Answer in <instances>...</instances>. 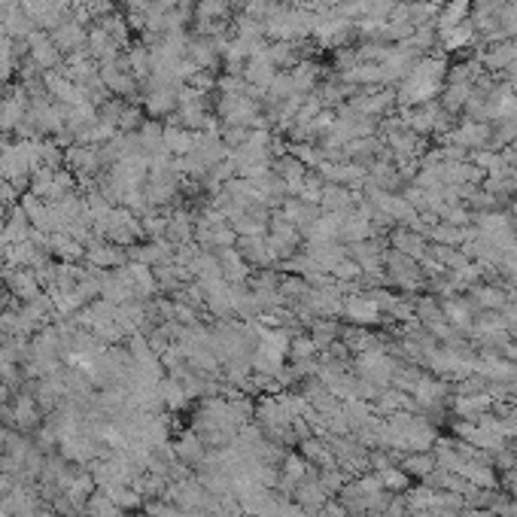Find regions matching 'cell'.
<instances>
[{
    "label": "cell",
    "instance_id": "1",
    "mask_svg": "<svg viewBox=\"0 0 517 517\" xmlns=\"http://www.w3.org/2000/svg\"><path fill=\"white\" fill-rule=\"evenodd\" d=\"M447 71H451V65H447V56L442 49L417 58L408 76L396 86L399 110H402V107H420V104L438 101V95H442L447 82Z\"/></svg>",
    "mask_w": 517,
    "mask_h": 517
},
{
    "label": "cell",
    "instance_id": "2",
    "mask_svg": "<svg viewBox=\"0 0 517 517\" xmlns=\"http://www.w3.org/2000/svg\"><path fill=\"white\" fill-rule=\"evenodd\" d=\"M216 119L220 125H237V128H268L262 101L250 95H220L216 98Z\"/></svg>",
    "mask_w": 517,
    "mask_h": 517
},
{
    "label": "cell",
    "instance_id": "3",
    "mask_svg": "<svg viewBox=\"0 0 517 517\" xmlns=\"http://www.w3.org/2000/svg\"><path fill=\"white\" fill-rule=\"evenodd\" d=\"M399 119L405 122V128H411L414 134L420 137H442L444 131L453 128V116L444 110L438 101H429V104H420V107H402L399 110Z\"/></svg>",
    "mask_w": 517,
    "mask_h": 517
},
{
    "label": "cell",
    "instance_id": "4",
    "mask_svg": "<svg viewBox=\"0 0 517 517\" xmlns=\"http://www.w3.org/2000/svg\"><path fill=\"white\" fill-rule=\"evenodd\" d=\"M383 274H387V280L392 283V287H399L402 292H408V296H414V292H423V287H427V274H423L420 262L405 256V253L399 250H383Z\"/></svg>",
    "mask_w": 517,
    "mask_h": 517
},
{
    "label": "cell",
    "instance_id": "5",
    "mask_svg": "<svg viewBox=\"0 0 517 517\" xmlns=\"http://www.w3.org/2000/svg\"><path fill=\"white\" fill-rule=\"evenodd\" d=\"M341 316L350 326H377V323L383 320V311L381 305H377V298L372 296V292H350V296L344 298V311Z\"/></svg>",
    "mask_w": 517,
    "mask_h": 517
},
{
    "label": "cell",
    "instance_id": "6",
    "mask_svg": "<svg viewBox=\"0 0 517 517\" xmlns=\"http://www.w3.org/2000/svg\"><path fill=\"white\" fill-rule=\"evenodd\" d=\"M49 37H52V43H56L58 49H61V56H76V52H86L89 28L71 13L56 30H49Z\"/></svg>",
    "mask_w": 517,
    "mask_h": 517
},
{
    "label": "cell",
    "instance_id": "7",
    "mask_svg": "<svg viewBox=\"0 0 517 517\" xmlns=\"http://www.w3.org/2000/svg\"><path fill=\"white\" fill-rule=\"evenodd\" d=\"M478 58H481V65L487 73L503 76L517 61V37H505V40H496V43H484V49L478 52Z\"/></svg>",
    "mask_w": 517,
    "mask_h": 517
},
{
    "label": "cell",
    "instance_id": "8",
    "mask_svg": "<svg viewBox=\"0 0 517 517\" xmlns=\"http://www.w3.org/2000/svg\"><path fill=\"white\" fill-rule=\"evenodd\" d=\"M347 253H350V259L359 265L362 277H368V280L383 277V280H387V274H383V250H381V244H377L375 237L359 241V244H350V246H347Z\"/></svg>",
    "mask_w": 517,
    "mask_h": 517
},
{
    "label": "cell",
    "instance_id": "9",
    "mask_svg": "<svg viewBox=\"0 0 517 517\" xmlns=\"http://www.w3.org/2000/svg\"><path fill=\"white\" fill-rule=\"evenodd\" d=\"M28 58L34 61L37 67L46 73V71H56V67L65 65V56H61V49L56 43H52V37L46 34V30L37 28L34 34L28 37Z\"/></svg>",
    "mask_w": 517,
    "mask_h": 517
},
{
    "label": "cell",
    "instance_id": "10",
    "mask_svg": "<svg viewBox=\"0 0 517 517\" xmlns=\"http://www.w3.org/2000/svg\"><path fill=\"white\" fill-rule=\"evenodd\" d=\"M271 171L280 177L283 180V186H287V195H298L305 186V180H307V165H302L292 152H280V156L274 159V165H271Z\"/></svg>",
    "mask_w": 517,
    "mask_h": 517
},
{
    "label": "cell",
    "instance_id": "11",
    "mask_svg": "<svg viewBox=\"0 0 517 517\" xmlns=\"http://www.w3.org/2000/svg\"><path fill=\"white\" fill-rule=\"evenodd\" d=\"M4 280H6V289L10 296L22 298V302H30L43 292V283L37 280V274L30 268H6L4 265Z\"/></svg>",
    "mask_w": 517,
    "mask_h": 517
},
{
    "label": "cell",
    "instance_id": "12",
    "mask_svg": "<svg viewBox=\"0 0 517 517\" xmlns=\"http://www.w3.org/2000/svg\"><path fill=\"white\" fill-rule=\"evenodd\" d=\"M442 316L447 323H451L457 332H472V323H475V305L469 296H451V298H442Z\"/></svg>",
    "mask_w": 517,
    "mask_h": 517
},
{
    "label": "cell",
    "instance_id": "13",
    "mask_svg": "<svg viewBox=\"0 0 517 517\" xmlns=\"http://www.w3.org/2000/svg\"><path fill=\"white\" fill-rule=\"evenodd\" d=\"M359 198H362L359 192H353L347 186H335V183H326V186H323V195H320V211L347 216V213L357 211Z\"/></svg>",
    "mask_w": 517,
    "mask_h": 517
},
{
    "label": "cell",
    "instance_id": "14",
    "mask_svg": "<svg viewBox=\"0 0 517 517\" xmlns=\"http://www.w3.org/2000/svg\"><path fill=\"white\" fill-rule=\"evenodd\" d=\"M277 73H280V71H277L271 61H268L265 49H262L259 56L246 58V65H244V80L250 82V86L256 89V91H262V98H265V91L271 89V82H274Z\"/></svg>",
    "mask_w": 517,
    "mask_h": 517
},
{
    "label": "cell",
    "instance_id": "15",
    "mask_svg": "<svg viewBox=\"0 0 517 517\" xmlns=\"http://www.w3.org/2000/svg\"><path fill=\"white\" fill-rule=\"evenodd\" d=\"M390 246L420 262L423 256H427L429 241H427V235H420V231H414V228H408V226H396V228L390 231Z\"/></svg>",
    "mask_w": 517,
    "mask_h": 517
},
{
    "label": "cell",
    "instance_id": "16",
    "mask_svg": "<svg viewBox=\"0 0 517 517\" xmlns=\"http://www.w3.org/2000/svg\"><path fill=\"white\" fill-rule=\"evenodd\" d=\"M462 296L472 298L475 311H503V307L508 305V289L503 287V283H478L475 289L462 292Z\"/></svg>",
    "mask_w": 517,
    "mask_h": 517
},
{
    "label": "cell",
    "instance_id": "17",
    "mask_svg": "<svg viewBox=\"0 0 517 517\" xmlns=\"http://www.w3.org/2000/svg\"><path fill=\"white\" fill-rule=\"evenodd\" d=\"M216 256H220L222 277H226L228 283H235V287H244V283L250 280V262L241 256V250H237V246H226V250H220Z\"/></svg>",
    "mask_w": 517,
    "mask_h": 517
},
{
    "label": "cell",
    "instance_id": "18",
    "mask_svg": "<svg viewBox=\"0 0 517 517\" xmlns=\"http://www.w3.org/2000/svg\"><path fill=\"white\" fill-rule=\"evenodd\" d=\"M13 429H37L40 427V405L30 392L22 390L19 396L13 399Z\"/></svg>",
    "mask_w": 517,
    "mask_h": 517
},
{
    "label": "cell",
    "instance_id": "19",
    "mask_svg": "<svg viewBox=\"0 0 517 517\" xmlns=\"http://www.w3.org/2000/svg\"><path fill=\"white\" fill-rule=\"evenodd\" d=\"M34 235V226H30L28 213L22 211V204H13L10 213L4 216V237H6V246L10 244H22V241H30Z\"/></svg>",
    "mask_w": 517,
    "mask_h": 517
},
{
    "label": "cell",
    "instance_id": "20",
    "mask_svg": "<svg viewBox=\"0 0 517 517\" xmlns=\"http://www.w3.org/2000/svg\"><path fill=\"white\" fill-rule=\"evenodd\" d=\"M207 444L202 442V438L195 435V432H183L180 435V442H177V447H174V457L180 460V462H186L189 469H198L202 462L207 460Z\"/></svg>",
    "mask_w": 517,
    "mask_h": 517
},
{
    "label": "cell",
    "instance_id": "21",
    "mask_svg": "<svg viewBox=\"0 0 517 517\" xmlns=\"http://www.w3.org/2000/svg\"><path fill=\"white\" fill-rule=\"evenodd\" d=\"M469 19H472V0H444L435 15V30L457 28Z\"/></svg>",
    "mask_w": 517,
    "mask_h": 517
},
{
    "label": "cell",
    "instance_id": "22",
    "mask_svg": "<svg viewBox=\"0 0 517 517\" xmlns=\"http://www.w3.org/2000/svg\"><path fill=\"white\" fill-rule=\"evenodd\" d=\"M427 241L429 244H442V246H462L469 237V228H460V226H451V222H442L435 220L432 226H427Z\"/></svg>",
    "mask_w": 517,
    "mask_h": 517
},
{
    "label": "cell",
    "instance_id": "23",
    "mask_svg": "<svg viewBox=\"0 0 517 517\" xmlns=\"http://www.w3.org/2000/svg\"><path fill=\"white\" fill-rule=\"evenodd\" d=\"M165 146L174 159L186 156V152H192V146H195V131L177 125V122H168L165 125Z\"/></svg>",
    "mask_w": 517,
    "mask_h": 517
},
{
    "label": "cell",
    "instance_id": "24",
    "mask_svg": "<svg viewBox=\"0 0 517 517\" xmlns=\"http://www.w3.org/2000/svg\"><path fill=\"white\" fill-rule=\"evenodd\" d=\"M405 505H408V512L411 514H417V512H432V508H435V499H438V490H432L429 484H411V487H408L405 493Z\"/></svg>",
    "mask_w": 517,
    "mask_h": 517
},
{
    "label": "cell",
    "instance_id": "25",
    "mask_svg": "<svg viewBox=\"0 0 517 517\" xmlns=\"http://www.w3.org/2000/svg\"><path fill=\"white\" fill-rule=\"evenodd\" d=\"M399 466L405 469L408 478H417V481H423L432 469H435V453L432 451H423V453H402L399 457Z\"/></svg>",
    "mask_w": 517,
    "mask_h": 517
},
{
    "label": "cell",
    "instance_id": "26",
    "mask_svg": "<svg viewBox=\"0 0 517 517\" xmlns=\"http://www.w3.org/2000/svg\"><path fill=\"white\" fill-rule=\"evenodd\" d=\"M377 478H381L383 490L396 493V496H402V493H405L408 487H411V478L405 475V469L399 466V462H392V466L381 469V472H377Z\"/></svg>",
    "mask_w": 517,
    "mask_h": 517
},
{
    "label": "cell",
    "instance_id": "27",
    "mask_svg": "<svg viewBox=\"0 0 517 517\" xmlns=\"http://www.w3.org/2000/svg\"><path fill=\"white\" fill-rule=\"evenodd\" d=\"M344 0H305V6L307 10H314V13H323V10H338Z\"/></svg>",
    "mask_w": 517,
    "mask_h": 517
},
{
    "label": "cell",
    "instance_id": "28",
    "mask_svg": "<svg viewBox=\"0 0 517 517\" xmlns=\"http://www.w3.org/2000/svg\"><path fill=\"white\" fill-rule=\"evenodd\" d=\"M405 517H414V514H405Z\"/></svg>",
    "mask_w": 517,
    "mask_h": 517
}]
</instances>
